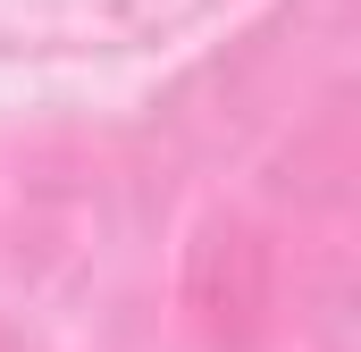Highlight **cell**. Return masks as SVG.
<instances>
[{
  "instance_id": "1",
  "label": "cell",
  "mask_w": 361,
  "mask_h": 352,
  "mask_svg": "<svg viewBox=\"0 0 361 352\" xmlns=\"http://www.w3.org/2000/svg\"><path fill=\"white\" fill-rule=\"evenodd\" d=\"M235 17V0H0V59H152Z\"/></svg>"
}]
</instances>
